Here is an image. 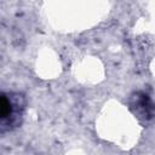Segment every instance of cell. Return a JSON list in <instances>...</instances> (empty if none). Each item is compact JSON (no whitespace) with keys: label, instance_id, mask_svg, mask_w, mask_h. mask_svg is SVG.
<instances>
[{"label":"cell","instance_id":"6da1fadb","mask_svg":"<svg viewBox=\"0 0 155 155\" xmlns=\"http://www.w3.org/2000/svg\"><path fill=\"white\" fill-rule=\"evenodd\" d=\"M24 109V99L18 93L2 92L0 97V122L1 130L10 131L21 124Z\"/></svg>","mask_w":155,"mask_h":155},{"label":"cell","instance_id":"7a4b0ae2","mask_svg":"<svg viewBox=\"0 0 155 155\" xmlns=\"http://www.w3.org/2000/svg\"><path fill=\"white\" fill-rule=\"evenodd\" d=\"M131 108L140 119L150 120L155 116L154 103L150 101V98L147 94H144L142 92H138L132 97Z\"/></svg>","mask_w":155,"mask_h":155}]
</instances>
